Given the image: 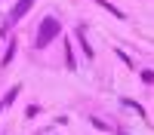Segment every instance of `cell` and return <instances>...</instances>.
I'll return each mask as SVG.
<instances>
[{
  "instance_id": "1",
  "label": "cell",
  "mask_w": 154,
  "mask_h": 135,
  "mask_svg": "<svg viewBox=\"0 0 154 135\" xmlns=\"http://www.w3.org/2000/svg\"><path fill=\"white\" fill-rule=\"evenodd\" d=\"M59 31H62L59 19H56V16H46V19L40 22V28H37V46H46L49 40H56Z\"/></svg>"
},
{
  "instance_id": "2",
  "label": "cell",
  "mask_w": 154,
  "mask_h": 135,
  "mask_svg": "<svg viewBox=\"0 0 154 135\" xmlns=\"http://www.w3.org/2000/svg\"><path fill=\"white\" fill-rule=\"evenodd\" d=\"M31 6H34V0H19V3L12 6V12H9V19H12V22H16V19H22V16H25V12H28Z\"/></svg>"
},
{
  "instance_id": "3",
  "label": "cell",
  "mask_w": 154,
  "mask_h": 135,
  "mask_svg": "<svg viewBox=\"0 0 154 135\" xmlns=\"http://www.w3.org/2000/svg\"><path fill=\"white\" fill-rule=\"evenodd\" d=\"M16 95H19V86H12V89L6 92V98H3L0 104H3V107H6V104H12V101H16Z\"/></svg>"
},
{
  "instance_id": "4",
  "label": "cell",
  "mask_w": 154,
  "mask_h": 135,
  "mask_svg": "<svg viewBox=\"0 0 154 135\" xmlns=\"http://www.w3.org/2000/svg\"><path fill=\"white\" fill-rule=\"evenodd\" d=\"M99 3H102V6H105V9L111 12V16H117V19H123V12H120V9H114V6L108 3V0H99Z\"/></svg>"
},
{
  "instance_id": "6",
  "label": "cell",
  "mask_w": 154,
  "mask_h": 135,
  "mask_svg": "<svg viewBox=\"0 0 154 135\" xmlns=\"http://www.w3.org/2000/svg\"><path fill=\"white\" fill-rule=\"evenodd\" d=\"M142 80L145 83H154V71H142Z\"/></svg>"
},
{
  "instance_id": "5",
  "label": "cell",
  "mask_w": 154,
  "mask_h": 135,
  "mask_svg": "<svg viewBox=\"0 0 154 135\" xmlns=\"http://www.w3.org/2000/svg\"><path fill=\"white\" fill-rule=\"evenodd\" d=\"M12 55H16V43H9V49H6V55H3V65H9V61H12Z\"/></svg>"
}]
</instances>
